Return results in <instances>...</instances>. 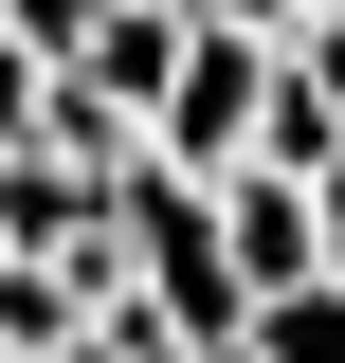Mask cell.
Here are the masks:
<instances>
[{"instance_id":"6da1fadb","label":"cell","mask_w":345,"mask_h":363,"mask_svg":"<svg viewBox=\"0 0 345 363\" xmlns=\"http://www.w3.org/2000/svg\"><path fill=\"white\" fill-rule=\"evenodd\" d=\"M273 55H291V37L182 18V73H164V109H146V145H164L182 182H236V164H255V128H273Z\"/></svg>"},{"instance_id":"7a4b0ae2","label":"cell","mask_w":345,"mask_h":363,"mask_svg":"<svg viewBox=\"0 0 345 363\" xmlns=\"http://www.w3.org/2000/svg\"><path fill=\"white\" fill-rule=\"evenodd\" d=\"M218 255H236V291H327V236H309V182H273V164H236L218 182Z\"/></svg>"},{"instance_id":"3957f363","label":"cell","mask_w":345,"mask_h":363,"mask_svg":"<svg viewBox=\"0 0 345 363\" xmlns=\"http://www.w3.org/2000/svg\"><path fill=\"white\" fill-rule=\"evenodd\" d=\"M164 73H182V0H109V37L73 55V91H109L128 128H146V109H164Z\"/></svg>"},{"instance_id":"277c9868","label":"cell","mask_w":345,"mask_h":363,"mask_svg":"<svg viewBox=\"0 0 345 363\" xmlns=\"http://www.w3.org/2000/svg\"><path fill=\"white\" fill-rule=\"evenodd\" d=\"M55 345H91V291L37 272V255H0V363H55Z\"/></svg>"},{"instance_id":"5b68a950","label":"cell","mask_w":345,"mask_h":363,"mask_svg":"<svg viewBox=\"0 0 345 363\" xmlns=\"http://www.w3.org/2000/svg\"><path fill=\"white\" fill-rule=\"evenodd\" d=\"M255 363H345V291H273V309H255Z\"/></svg>"},{"instance_id":"8992f818","label":"cell","mask_w":345,"mask_h":363,"mask_svg":"<svg viewBox=\"0 0 345 363\" xmlns=\"http://www.w3.org/2000/svg\"><path fill=\"white\" fill-rule=\"evenodd\" d=\"M0 37L37 55V73H73V55H91V37H109V0H0Z\"/></svg>"},{"instance_id":"52a82bcc","label":"cell","mask_w":345,"mask_h":363,"mask_svg":"<svg viewBox=\"0 0 345 363\" xmlns=\"http://www.w3.org/2000/svg\"><path fill=\"white\" fill-rule=\"evenodd\" d=\"M37 109H55V73H37L18 37H0V145H37Z\"/></svg>"},{"instance_id":"ba28073f","label":"cell","mask_w":345,"mask_h":363,"mask_svg":"<svg viewBox=\"0 0 345 363\" xmlns=\"http://www.w3.org/2000/svg\"><path fill=\"white\" fill-rule=\"evenodd\" d=\"M291 73H309V109L345 128V18H309V37H291Z\"/></svg>"},{"instance_id":"9c48e42d","label":"cell","mask_w":345,"mask_h":363,"mask_svg":"<svg viewBox=\"0 0 345 363\" xmlns=\"http://www.w3.org/2000/svg\"><path fill=\"white\" fill-rule=\"evenodd\" d=\"M182 18H236V37H309V0H182Z\"/></svg>"},{"instance_id":"30bf717a","label":"cell","mask_w":345,"mask_h":363,"mask_svg":"<svg viewBox=\"0 0 345 363\" xmlns=\"http://www.w3.org/2000/svg\"><path fill=\"white\" fill-rule=\"evenodd\" d=\"M309 236H327V291H345V164L309 182Z\"/></svg>"},{"instance_id":"8fae6325","label":"cell","mask_w":345,"mask_h":363,"mask_svg":"<svg viewBox=\"0 0 345 363\" xmlns=\"http://www.w3.org/2000/svg\"><path fill=\"white\" fill-rule=\"evenodd\" d=\"M55 363H146V345H109V327H91V345H55Z\"/></svg>"},{"instance_id":"7c38bea8","label":"cell","mask_w":345,"mask_h":363,"mask_svg":"<svg viewBox=\"0 0 345 363\" xmlns=\"http://www.w3.org/2000/svg\"><path fill=\"white\" fill-rule=\"evenodd\" d=\"M309 18H345V0H309Z\"/></svg>"}]
</instances>
